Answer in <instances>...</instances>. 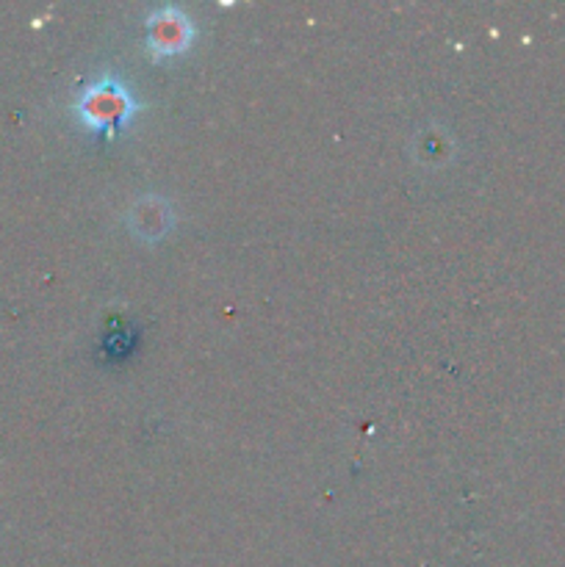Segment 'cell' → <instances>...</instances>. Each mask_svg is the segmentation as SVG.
I'll use <instances>...</instances> for the list:
<instances>
[{
	"label": "cell",
	"mask_w": 565,
	"mask_h": 567,
	"mask_svg": "<svg viewBox=\"0 0 565 567\" xmlns=\"http://www.w3.org/2000/svg\"><path fill=\"white\" fill-rule=\"evenodd\" d=\"M194 37V22L188 20V14L177 6H161L158 11H153L147 20V50L153 53V59L161 55H175L192 44Z\"/></svg>",
	"instance_id": "obj_2"
},
{
	"label": "cell",
	"mask_w": 565,
	"mask_h": 567,
	"mask_svg": "<svg viewBox=\"0 0 565 567\" xmlns=\"http://www.w3.org/2000/svg\"><path fill=\"white\" fill-rule=\"evenodd\" d=\"M133 111H136V100L131 89L114 75H103L89 83L75 100V114L81 116L83 125L109 133V136H114L131 120Z\"/></svg>",
	"instance_id": "obj_1"
}]
</instances>
